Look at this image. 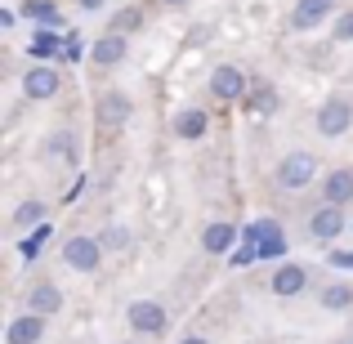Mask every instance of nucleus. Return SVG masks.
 Returning a JSON list of instances; mask_svg holds the SVG:
<instances>
[{"instance_id":"nucleus-1","label":"nucleus","mask_w":353,"mask_h":344,"mask_svg":"<svg viewBox=\"0 0 353 344\" xmlns=\"http://www.w3.org/2000/svg\"><path fill=\"white\" fill-rule=\"evenodd\" d=\"M349 125H353V99L349 94H331L327 103L318 108V134L322 139H340V134H349Z\"/></svg>"},{"instance_id":"nucleus-2","label":"nucleus","mask_w":353,"mask_h":344,"mask_svg":"<svg viewBox=\"0 0 353 344\" xmlns=\"http://www.w3.org/2000/svg\"><path fill=\"white\" fill-rule=\"evenodd\" d=\"M313 174H318V156H313V152H286L282 165H277V183H282L286 192L309 188Z\"/></svg>"},{"instance_id":"nucleus-3","label":"nucleus","mask_w":353,"mask_h":344,"mask_svg":"<svg viewBox=\"0 0 353 344\" xmlns=\"http://www.w3.org/2000/svg\"><path fill=\"white\" fill-rule=\"evenodd\" d=\"M63 264L77 268V273H94L99 264H103V241L99 237H68L63 241Z\"/></svg>"},{"instance_id":"nucleus-4","label":"nucleus","mask_w":353,"mask_h":344,"mask_svg":"<svg viewBox=\"0 0 353 344\" xmlns=\"http://www.w3.org/2000/svg\"><path fill=\"white\" fill-rule=\"evenodd\" d=\"M246 90H250L246 72L233 68V63H219V68L210 72V99H215V103H237V99H246Z\"/></svg>"},{"instance_id":"nucleus-5","label":"nucleus","mask_w":353,"mask_h":344,"mask_svg":"<svg viewBox=\"0 0 353 344\" xmlns=\"http://www.w3.org/2000/svg\"><path fill=\"white\" fill-rule=\"evenodd\" d=\"M345 228H349L345 206H331V201H322V206L309 215V237H313V241H336Z\"/></svg>"},{"instance_id":"nucleus-6","label":"nucleus","mask_w":353,"mask_h":344,"mask_svg":"<svg viewBox=\"0 0 353 344\" xmlns=\"http://www.w3.org/2000/svg\"><path fill=\"white\" fill-rule=\"evenodd\" d=\"M125 322H130V331H143V336H161L170 318H165V309H161L157 300H134V304L125 309Z\"/></svg>"},{"instance_id":"nucleus-7","label":"nucleus","mask_w":353,"mask_h":344,"mask_svg":"<svg viewBox=\"0 0 353 344\" xmlns=\"http://www.w3.org/2000/svg\"><path fill=\"white\" fill-rule=\"evenodd\" d=\"M331 14H336V0H295L291 27L295 32H313V27H322Z\"/></svg>"},{"instance_id":"nucleus-8","label":"nucleus","mask_w":353,"mask_h":344,"mask_svg":"<svg viewBox=\"0 0 353 344\" xmlns=\"http://www.w3.org/2000/svg\"><path fill=\"white\" fill-rule=\"evenodd\" d=\"M130 117H134V103H130L125 90H108V94L99 99V121H103L108 130H121Z\"/></svg>"},{"instance_id":"nucleus-9","label":"nucleus","mask_w":353,"mask_h":344,"mask_svg":"<svg viewBox=\"0 0 353 344\" xmlns=\"http://www.w3.org/2000/svg\"><path fill=\"white\" fill-rule=\"evenodd\" d=\"M45 322H50V318H41V313L27 309V313H18V318L9 322L5 340H9V344H41V340H45Z\"/></svg>"},{"instance_id":"nucleus-10","label":"nucleus","mask_w":353,"mask_h":344,"mask_svg":"<svg viewBox=\"0 0 353 344\" xmlns=\"http://www.w3.org/2000/svg\"><path fill=\"white\" fill-rule=\"evenodd\" d=\"M59 85H63V77L54 68H45V63H36V68L23 77V94L27 99H54V94H59Z\"/></svg>"},{"instance_id":"nucleus-11","label":"nucleus","mask_w":353,"mask_h":344,"mask_svg":"<svg viewBox=\"0 0 353 344\" xmlns=\"http://www.w3.org/2000/svg\"><path fill=\"white\" fill-rule=\"evenodd\" d=\"M27 309L41 313V318H54V313L63 309V291L54 282H36L32 291H27Z\"/></svg>"},{"instance_id":"nucleus-12","label":"nucleus","mask_w":353,"mask_h":344,"mask_svg":"<svg viewBox=\"0 0 353 344\" xmlns=\"http://www.w3.org/2000/svg\"><path fill=\"white\" fill-rule=\"evenodd\" d=\"M45 152H50V161H77L81 156V134L77 130H54L50 139H45Z\"/></svg>"},{"instance_id":"nucleus-13","label":"nucleus","mask_w":353,"mask_h":344,"mask_svg":"<svg viewBox=\"0 0 353 344\" xmlns=\"http://www.w3.org/2000/svg\"><path fill=\"white\" fill-rule=\"evenodd\" d=\"M322 201H331V206H349V201H353V170H331L327 179H322Z\"/></svg>"},{"instance_id":"nucleus-14","label":"nucleus","mask_w":353,"mask_h":344,"mask_svg":"<svg viewBox=\"0 0 353 344\" xmlns=\"http://www.w3.org/2000/svg\"><path fill=\"white\" fill-rule=\"evenodd\" d=\"M246 237L259 246V255H282V250H286V241H282V228H277L273 219H259V224H250V232H246Z\"/></svg>"},{"instance_id":"nucleus-15","label":"nucleus","mask_w":353,"mask_h":344,"mask_svg":"<svg viewBox=\"0 0 353 344\" xmlns=\"http://www.w3.org/2000/svg\"><path fill=\"white\" fill-rule=\"evenodd\" d=\"M304 286H309V273H304L300 264H282L273 273V295H282V300H291V295H300Z\"/></svg>"},{"instance_id":"nucleus-16","label":"nucleus","mask_w":353,"mask_h":344,"mask_svg":"<svg viewBox=\"0 0 353 344\" xmlns=\"http://www.w3.org/2000/svg\"><path fill=\"white\" fill-rule=\"evenodd\" d=\"M90 59H94L99 68H117V63L125 59V36H121V32H108L103 41L90 50Z\"/></svg>"},{"instance_id":"nucleus-17","label":"nucleus","mask_w":353,"mask_h":344,"mask_svg":"<svg viewBox=\"0 0 353 344\" xmlns=\"http://www.w3.org/2000/svg\"><path fill=\"white\" fill-rule=\"evenodd\" d=\"M246 103H250V112H255V117H273L277 112V90L268 85V81H250Z\"/></svg>"},{"instance_id":"nucleus-18","label":"nucleus","mask_w":353,"mask_h":344,"mask_svg":"<svg viewBox=\"0 0 353 344\" xmlns=\"http://www.w3.org/2000/svg\"><path fill=\"white\" fill-rule=\"evenodd\" d=\"M237 228L224 224V219H215V224H206V232H201V250H210V255H224L228 246H233Z\"/></svg>"},{"instance_id":"nucleus-19","label":"nucleus","mask_w":353,"mask_h":344,"mask_svg":"<svg viewBox=\"0 0 353 344\" xmlns=\"http://www.w3.org/2000/svg\"><path fill=\"white\" fill-rule=\"evenodd\" d=\"M206 125H210V117L201 112V108H188V112H179V117H174V134H179L183 143L201 139V134H206Z\"/></svg>"},{"instance_id":"nucleus-20","label":"nucleus","mask_w":353,"mask_h":344,"mask_svg":"<svg viewBox=\"0 0 353 344\" xmlns=\"http://www.w3.org/2000/svg\"><path fill=\"white\" fill-rule=\"evenodd\" d=\"M322 309H331V313H345V309H353V286H345V282H331V286H322Z\"/></svg>"},{"instance_id":"nucleus-21","label":"nucleus","mask_w":353,"mask_h":344,"mask_svg":"<svg viewBox=\"0 0 353 344\" xmlns=\"http://www.w3.org/2000/svg\"><path fill=\"white\" fill-rule=\"evenodd\" d=\"M27 54L45 63V59H54V54H63V41L50 32V27H41V32H32V45H27Z\"/></svg>"},{"instance_id":"nucleus-22","label":"nucleus","mask_w":353,"mask_h":344,"mask_svg":"<svg viewBox=\"0 0 353 344\" xmlns=\"http://www.w3.org/2000/svg\"><path fill=\"white\" fill-rule=\"evenodd\" d=\"M41 219H45V201L41 197H27V201L14 206V228H41Z\"/></svg>"},{"instance_id":"nucleus-23","label":"nucleus","mask_w":353,"mask_h":344,"mask_svg":"<svg viewBox=\"0 0 353 344\" xmlns=\"http://www.w3.org/2000/svg\"><path fill=\"white\" fill-rule=\"evenodd\" d=\"M23 14L32 18V23H41V27H59V9H54V0H27Z\"/></svg>"},{"instance_id":"nucleus-24","label":"nucleus","mask_w":353,"mask_h":344,"mask_svg":"<svg viewBox=\"0 0 353 344\" xmlns=\"http://www.w3.org/2000/svg\"><path fill=\"white\" fill-rule=\"evenodd\" d=\"M99 241H103V250H125L130 246V228L125 224H108L99 232Z\"/></svg>"},{"instance_id":"nucleus-25","label":"nucleus","mask_w":353,"mask_h":344,"mask_svg":"<svg viewBox=\"0 0 353 344\" xmlns=\"http://www.w3.org/2000/svg\"><path fill=\"white\" fill-rule=\"evenodd\" d=\"M331 41H336V45H349V41H353V9H345V14L336 18V27H331Z\"/></svg>"},{"instance_id":"nucleus-26","label":"nucleus","mask_w":353,"mask_h":344,"mask_svg":"<svg viewBox=\"0 0 353 344\" xmlns=\"http://www.w3.org/2000/svg\"><path fill=\"white\" fill-rule=\"evenodd\" d=\"M134 27H143V9H125V14H117V23H112V32H134Z\"/></svg>"},{"instance_id":"nucleus-27","label":"nucleus","mask_w":353,"mask_h":344,"mask_svg":"<svg viewBox=\"0 0 353 344\" xmlns=\"http://www.w3.org/2000/svg\"><path fill=\"white\" fill-rule=\"evenodd\" d=\"M255 259H264V255H259V246L246 237V246H237V250H233V264H237V268H246V264H255Z\"/></svg>"},{"instance_id":"nucleus-28","label":"nucleus","mask_w":353,"mask_h":344,"mask_svg":"<svg viewBox=\"0 0 353 344\" xmlns=\"http://www.w3.org/2000/svg\"><path fill=\"white\" fill-rule=\"evenodd\" d=\"M45 237H50V228H45V224H41V228H36V232H32V237H27V241H23V255H27V259H36V255H41V246H45Z\"/></svg>"},{"instance_id":"nucleus-29","label":"nucleus","mask_w":353,"mask_h":344,"mask_svg":"<svg viewBox=\"0 0 353 344\" xmlns=\"http://www.w3.org/2000/svg\"><path fill=\"white\" fill-rule=\"evenodd\" d=\"M63 59H81V36H63Z\"/></svg>"},{"instance_id":"nucleus-30","label":"nucleus","mask_w":353,"mask_h":344,"mask_svg":"<svg viewBox=\"0 0 353 344\" xmlns=\"http://www.w3.org/2000/svg\"><path fill=\"white\" fill-rule=\"evenodd\" d=\"M331 264H336V268H353V250H336V255H331Z\"/></svg>"},{"instance_id":"nucleus-31","label":"nucleus","mask_w":353,"mask_h":344,"mask_svg":"<svg viewBox=\"0 0 353 344\" xmlns=\"http://www.w3.org/2000/svg\"><path fill=\"white\" fill-rule=\"evenodd\" d=\"M179 344H210V340H206V336H183Z\"/></svg>"},{"instance_id":"nucleus-32","label":"nucleus","mask_w":353,"mask_h":344,"mask_svg":"<svg viewBox=\"0 0 353 344\" xmlns=\"http://www.w3.org/2000/svg\"><path fill=\"white\" fill-rule=\"evenodd\" d=\"M85 5H90V9H99V5H103V0H85Z\"/></svg>"},{"instance_id":"nucleus-33","label":"nucleus","mask_w":353,"mask_h":344,"mask_svg":"<svg viewBox=\"0 0 353 344\" xmlns=\"http://www.w3.org/2000/svg\"><path fill=\"white\" fill-rule=\"evenodd\" d=\"M161 5H183V0H161Z\"/></svg>"},{"instance_id":"nucleus-34","label":"nucleus","mask_w":353,"mask_h":344,"mask_svg":"<svg viewBox=\"0 0 353 344\" xmlns=\"http://www.w3.org/2000/svg\"><path fill=\"white\" fill-rule=\"evenodd\" d=\"M349 232H353V219H349Z\"/></svg>"},{"instance_id":"nucleus-35","label":"nucleus","mask_w":353,"mask_h":344,"mask_svg":"<svg viewBox=\"0 0 353 344\" xmlns=\"http://www.w3.org/2000/svg\"><path fill=\"white\" fill-rule=\"evenodd\" d=\"M349 344H353V340H349Z\"/></svg>"}]
</instances>
